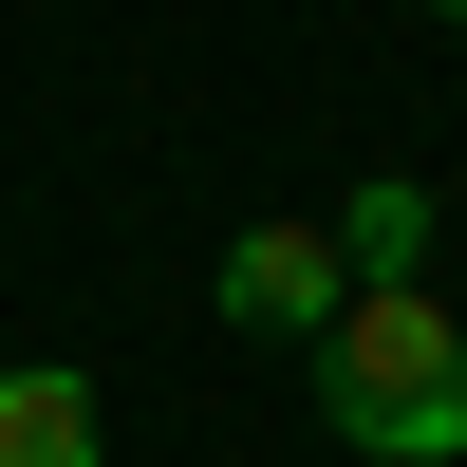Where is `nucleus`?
Masks as SVG:
<instances>
[{
	"mask_svg": "<svg viewBox=\"0 0 467 467\" xmlns=\"http://www.w3.org/2000/svg\"><path fill=\"white\" fill-rule=\"evenodd\" d=\"M337 262H356V281H411V262H431V187H411V169H374L356 206H337Z\"/></svg>",
	"mask_w": 467,
	"mask_h": 467,
	"instance_id": "4",
	"label": "nucleus"
},
{
	"mask_svg": "<svg viewBox=\"0 0 467 467\" xmlns=\"http://www.w3.org/2000/svg\"><path fill=\"white\" fill-rule=\"evenodd\" d=\"M449 19H467V0H449Z\"/></svg>",
	"mask_w": 467,
	"mask_h": 467,
	"instance_id": "5",
	"label": "nucleus"
},
{
	"mask_svg": "<svg viewBox=\"0 0 467 467\" xmlns=\"http://www.w3.org/2000/svg\"><path fill=\"white\" fill-rule=\"evenodd\" d=\"M318 411L374 467H467V318L431 281H356L318 318Z\"/></svg>",
	"mask_w": 467,
	"mask_h": 467,
	"instance_id": "1",
	"label": "nucleus"
},
{
	"mask_svg": "<svg viewBox=\"0 0 467 467\" xmlns=\"http://www.w3.org/2000/svg\"><path fill=\"white\" fill-rule=\"evenodd\" d=\"M0 467H94V374H57V356L0 374Z\"/></svg>",
	"mask_w": 467,
	"mask_h": 467,
	"instance_id": "3",
	"label": "nucleus"
},
{
	"mask_svg": "<svg viewBox=\"0 0 467 467\" xmlns=\"http://www.w3.org/2000/svg\"><path fill=\"white\" fill-rule=\"evenodd\" d=\"M337 299H356L337 224H244V244H224V318H244V337H318Z\"/></svg>",
	"mask_w": 467,
	"mask_h": 467,
	"instance_id": "2",
	"label": "nucleus"
}]
</instances>
